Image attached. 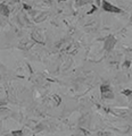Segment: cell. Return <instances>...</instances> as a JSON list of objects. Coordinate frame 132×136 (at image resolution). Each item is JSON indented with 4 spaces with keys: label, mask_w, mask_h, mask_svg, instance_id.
Masks as SVG:
<instances>
[{
    "label": "cell",
    "mask_w": 132,
    "mask_h": 136,
    "mask_svg": "<svg viewBox=\"0 0 132 136\" xmlns=\"http://www.w3.org/2000/svg\"><path fill=\"white\" fill-rule=\"evenodd\" d=\"M102 8H104V10H106V12H109V13H121V9L117 8V7H114L112 3L106 1V0H104L102 1Z\"/></svg>",
    "instance_id": "cell-1"
},
{
    "label": "cell",
    "mask_w": 132,
    "mask_h": 136,
    "mask_svg": "<svg viewBox=\"0 0 132 136\" xmlns=\"http://www.w3.org/2000/svg\"><path fill=\"white\" fill-rule=\"evenodd\" d=\"M114 44H115V39H114L113 36H108L106 39V41H105V48L106 49L110 50L114 46Z\"/></svg>",
    "instance_id": "cell-2"
},
{
    "label": "cell",
    "mask_w": 132,
    "mask_h": 136,
    "mask_svg": "<svg viewBox=\"0 0 132 136\" xmlns=\"http://www.w3.org/2000/svg\"><path fill=\"white\" fill-rule=\"evenodd\" d=\"M0 14H2V15H5V16L9 15V9L6 5H0Z\"/></svg>",
    "instance_id": "cell-3"
}]
</instances>
